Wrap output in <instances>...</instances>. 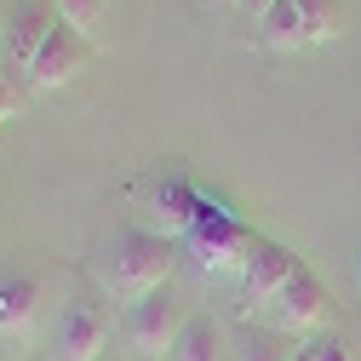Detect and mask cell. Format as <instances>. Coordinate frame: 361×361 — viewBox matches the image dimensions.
Wrapping results in <instances>:
<instances>
[{"label":"cell","instance_id":"obj_1","mask_svg":"<svg viewBox=\"0 0 361 361\" xmlns=\"http://www.w3.org/2000/svg\"><path fill=\"white\" fill-rule=\"evenodd\" d=\"M172 281V241L161 230H121L98 258V287L109 304H138Z\"/></svg>","mask_w":361,"mask_h":361},{"label":"cell","instance_id":"obj_2","mask_svg":"<svg viewBox=\"0 0 361 361\" xmlns=\"http://www.w3.org/2000/svg\"><path fill=\"white\" fill-rule=\"evenodd\" d=\"M258 241L264 235H252L235 212H224L218 201H207L195 212V224H190V235H184V252L195 258V269H201L207 281H230L235 287L241 269H247V258L258 252Z\"/></svg>","mask_w":361,"mask_h":361},{"label":"cell","instance_id":"obj_3","mask_svg":"<svg viewBox=\"0 0 361 361\" xmlns=\"http://www.w3.org/2000/svg\"><path fill=\"white\" fill-rule=\"evenodd\" d=\"M344 35V0H276V12L258 23V47L269 52H310Z\"/></svg>","mask_w":361,"mask_h":361},{"label":"cell","instance_id":"obj_4","mask_svg":"<svg viewBox=\"0 0 361 361\" xmlns=\"http://www.w3.org/2000/svg\"><path fill=\"white\" fill-rule=\"evenodd\" d=\"M252 322H264V333H281V338L304 344V338H322V327L333 322V298H327V287L298 264L293 276H287V287L269 298Z\"/></svg>","mask_w":361,"mask_h":361},{"label":"cell","instance_id":"obj_5","mask_svg":"<svg viewBox=\"0 0 361 361\" xmlns=\"http://www.w3.org/2000/svg\"><path fill=\"white\" fill-rule=\"evenodd\" d=\"M190 304H184V293H178L172 281L166 287H155L149 298H138V304H126V344L138 350L144 361H172V344H178V333H184V322H190Z\"/></svg>","mask_w":361,"mask_h":361},{"label":"cell","instance_id":"obj_6","mask_svg":"<svg viewBox=\"0 0 361 361\" xmlns=\"http://www.w3.org/2000/svg\"><path fill=\"white\" fill-rule=\"evenodd\" d=\"M109 355V315L98 298H63L47 333V361H104Z\"/></svg>","mask_w":361,"mask_h":361},{"label":"cell","instance_id":"obj_7","mask_svg":"<svg viewBox=\"0 0 361 361\" xmlns=\"http://www.w3.org/2000/svg\"><path fill=\"white\" fill-rule=\"evenodd\" d=\"M92 58H98V52H92V35H80L75 23H58V29L47 35V47L35 52L23 86H29V92H58V86H69Z\"/></svg>","mask_w":361,"mask_h":361},{"label":"cell","instance_id":"obj_8","mask_svg":"<svg viewBox=\"0 0 361 361\" xmlns=\"http://www.w3.org/2000/svg\"><path fill=\"white\" fill-rule=\"evenodd\" d=\"M58 23H63L58 18V0H12V6H6V40H0V52H6V69L18 80L29 75L35 52L47 47V35Z\"/></svg>","mask_w":361,"mask_h":361},{"label":"cell","instance_id":"obj_9","mask_svg":"<svg viewBox=\"0 0 361 361\" xmlns=\"http://www.w3.org/2000/svg\"><path fill=\"white\" fill-rule=\"evenodd\" d=\"M293 269H298L293 247H281V241H269V235H264V241H258V252H252V258H247V269H241V281H235V310L252 322V315H258L269 298H276L281 287H287Z\"/></svg>","mask_w":361,"mask_h":361},{"label":"cell","instance_id":"obj_10","mask_svg":"<svg viewBox=\"0 0 361 361\" xmlns=\"http://www.w3.org/2000/svg\"><path fill=\"white\" fill-rule=\"evenodd\" d=\"M47 310V281L23 264H0V338H29Z\"/></svg>","mask_w":361,"mask_h":361},{"label":"cell","instance_id":"obj_11","mask_svg":"<svg viewBox=\"0 0 361 361\" xmlns=\"http://www.w3.org/2000/svg\"><path fill=\"white\" fill-rule=\"evenodd\" d=\"M201 207H207V195L190 184V178H184V172H166L161 184H155V230H161L166 241H184Z\"/></svg>","mask_w":361,"mask_h":361},{"label":"cell","instance_id":"obj_12","mask_svg":"<svg viewBox=\"0 0 361 361\" xmlns=\"http://www.w3.org/2000/svg\"><path fill=\"white\" fill-rule=\"evenodd\" d=\"M224 350H230V338H224L218 315H190L172 344V361H224Z\"/></svg>","mask_w":361,"mask_h":361},{"label":"cell","instance_id":"obj_13","mask_svg":"<svg viewBox=\"0 0 361 361\" xmlns=\"http://www.w3.org/2000/svg\"><path fill=\"white\" fill-rule=\"evenodd\" d=\"M104 6H109V0H58V18H63V23H75L80 35H92V29H98V18H104Z\"/></svg>","mask_w":361,"mask_h":361},{"label":"cell","instance_id":"obj_14","mask_svg":"<svg viewBox=\"0 0 361 361\" xmlns=\"http://www.w3.org/2000/svg\"><path fill=\"white\" fill-rule=\"evenodd\" d=\"M269 12H276V0H241V6H235V18H241L252 35H258V23H264Z\"/></svg>","mask_w":361,"mask_h":361},{"label":"cell","instance_id":"obj_15","mask_svg":"<svg viewBox=\"0 0 361 361\" xmlns=\"http://www.w3.org/2000/svg\"><path fill=\"white\" fill-rule=\"evenodd\" d=\"M201 6H207V12H218V18H235L241 0H201Z\"/></svg>","mask_w":361,"mask_h":361},{"label":"cell","instance_id":"obj_16","mask_svg":"<svg viewBox=\"0 0 361 361\" xmlns=\"http://www.w3.org/2000/svg\"><path fill=\"white\" fill-rule=\"evenodd\" d=\"M0 40H6V0H0Z\"/></svg>","mask_w":361,"mask_h":361},{"label":"cell","instance_id":"obj_17","mask_svg":"<svg viewBox=\"0 0 361 361\" xmlns=\"http://www.w3.org/2000/svg\"><path fill=\"white\" fill-rule=\"evenodd\" d=\"M104 361H121V355H104Z\"/></svg>","mask_w":361,"mask_h":361}]
</instances>
